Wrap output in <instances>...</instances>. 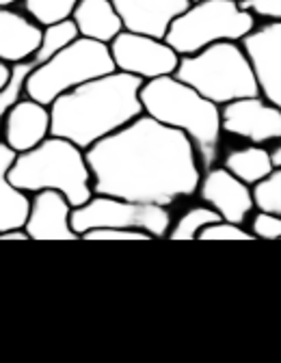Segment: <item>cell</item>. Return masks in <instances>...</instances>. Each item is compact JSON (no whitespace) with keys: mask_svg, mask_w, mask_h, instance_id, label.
<instances>
[{"mask_svg":"<svg viewBox=\"0 0 281 363\" xmlns=\"http://www.w3.org/2000/svg\"><path fill=\"white\" fill-rule=\"evenodd\" d=\"M84 154L96 195L171 208L193 197L202 182V164L189 136L145 113Z\"/></svg>","mask_w":281,"mask_h":363,"instance_id":"cell-1","label":"cell"},{"mask_svg":"<svg viewBox=\"0 0 281 363\" xmlns=\"http://www.w3.org/2000/svg\"><path fill=\"white\" fill-rule=\"evenodd\" d=\"M143 80L126 72H111L59 96L50 108V134L89 150L138 115Z\"/></svg>","mask_w":281,"mask_h":363,"instance_id":"cell-2","label":"cell"},{"mask_svg":"<svg viewBox=\"0 0 281 363\" xmlns=\"http://www.w3.org/2000/svg\"><path fill=\"white\" fill-rule=\"evenodd\" d=\"M140 104L145 115L189 136L202 167L210 169L216 162L223 134L221 106L175 76L145 80L140 86Z\"/></svg>","mask_w":281,"mask_h":363,"instance_id":"cell-3","label":"cell"},{"mask_svg":"<svg viewBox=\"0 0 281 363\" xmlns=\"http://www.w3.org/2000/svg\"><path fill=\"white\" fill-rule=\"evenodd\" d=\"M9 177L28 195L59 191L72 208H78L93 197V177L84 150L55 134L43 139L37 147L18 154Z\"/></svg>","mask_w":281,"mask_h":363,"instance_id":"cell-4","label":"cell"},{"mask_svg":"<svg viewBox=\"0 0 281 363\" xmlns=\"http://www.w3.org/2000/svg\"><path fill=\"white\" fill-rule=\"evenodd\" d=\"M173 76L216 106L260 96L253 63L241 41H219L195 55L180 57Z\"/></svg>","mask_w":281,"mask_h":363,"instance_id":"cell-5","label":"cell"},{"mask_svg":"<svg viewBox=\"0 0 281 363\" xmlns=\"http://www.w3.org/2000/svg\"><path fill=\"white\" fill-rule=\"evenodd\" d=\"M258 26L238 0H197L169 26L165 41L180 55H195L219 41H243Z\"/></svg>","mask_w":281,"mask_h":363,"instance_id":"cell-6","label":"cell"},{"mask_svg":"<svg viewBox=\"0 0 281 363\" xmlns=\"http://www.w3.org/2000/svg\"><path fill=\"white\" fill-rule=\"evenodd\" d=\"M111 72H115V63L109 43L78 37L61 52L33 69L26 80V98L50 106L59 96L78 84Z\"/></svg>","mask_w":281,"mask_h":363,"instance_id":"cell-7","label":"cell"},{"mask_svg":"<svg viewBox=\"0 0 281 363\" xmlns=\"http://www.w3.org/2000/svg\"><path fill=\"white\" fill-rule=\"evenodd\" d=\"M171 212L162 206L134 203L109 195H96L72 210V227L78 236L89 230H143L152 238H167Z\"/></svg>","mask_w":281,"mask_h":363,"instance_id":"cell-8","label":"cell"},{"mask_svg":"<svg viewBox=\"0 0 281 363\" xmlns=\"http://www.w3.org/2000/svg\"><path fill=\"white\" fill-rule=\"evenodd\" d=\"M109 48L115 69L136 76L143 82L160 76H173L180 63V55L165 39L126 28L109 43Z\"/></svg>","mask_w":281,"mask_h":363,"instance_id":"cell-9","label":"cell"},{"mask_svg":"<svg viewBox=\"0 0 281 363\" xmlns=\"http://www.w3.org/2000/svg\"><path fill=\"white\" fill-rule=\"evenodd\" d=\"M223 132L238 136L253 145H266L281 139V108L262 94L241 98L221 106Z\"/></svg>","mask_w":281,"mask_h":363,"instance_id":"cell-10","label":"cell"},{"mask_svg":"<svg viewBox=\"0 0 281 363\" xmlns=\"http://www.w3.org/2000/svg\"><path fill=\"white\" fill-rule=\"evenodd\" d=\"M197 195L206 206L219 212L223 220L229 223L245 225L247 216L255 210L253 189L225 167H210L206 175H202Z\"/></svg>","mask_w":281,"mask_h":363,"instance_id":"cell-11","label":"cell"},{"mask_svg":"<svg viewBox=\"0 0 281 363\" xmlns=\"http://www.w3.org/2000/svg\"><path fill=\"white\" fill-rule=\"evenodd\" d=\"M241 43L253 63L260 94L281 108V20L255 26Z\"/></svg>","mask_w":281,"mask_h":363,"instance_id":"cell-12","label":"cell"},{"mask_svg":"<svg viewBox=\"0 0 281 363\" xmlns=\"http://www.w3.org/2000/svg\"><path fill=\"white\" fill-rule=\"evenodd\" d=\"M72 203L59 191H39L31 195L24 230L31 240H78L72 227Z\"/></svg>","mask_w":281,"mask_h":363,"instance_id":"cell-13","label":"cell"},{"mask_svg":"<svg viewBox=\"0 0 281 363\" xmlns=\"http://www.w3.org/2000/svg\"><path fill=\"white\" fill-rule=\"evenodd\" d=\"M50 123L53 121L48 106L31 98H22L5 115L3 123H0V132H3V141L16 154H22L37 147L43 139H48Z\"/></svg>","mask_w":281,"mask_h":363,"instance_id":"cell-14","label":"cell"},{"mask_svg":"<svg viewBox=\"0 0 281 363\" xmlns=\"http://www.w3.org/2000/svg\"><path fill=\"white\" fill-rule=\"evenodd\" d=\"M126 30L165 39L177 16L191 7V0H113Z\"/></svg>","mask_w":281,"mask_h":363,"instance_id":"cell-15","label":"cell"},{"mask_svg":"<svg viewBox=\"0 0 281 363\" xmlns=\"http://www.w3.org/2000/svg\"><path fill=\"white\" fill-rule=\"evenodd\" d=\"M41 30L24 11L0 7V61L13 65L33 59L41 43Z\"/></svg>","mask_w":281,"mask_h":363,"instance_id":"cell-16","label":"cell"},{"mask_svg":"<svg viewBox=\"0 0 281 363\" xmlns=\"http://www.w3.org/2000/svg\"><path fill=\"white\" fill-rule=\"evenodd\" d=\"M16 156L18 154L5 141H0V234L20 230L28 218L31 195L20 191L9 177Z\"/></svg>","mask_w":281,"mask_h":363,"instance_id":"cell-17","label":"cell"},{"mask_svg":"<svg viewBox=\"0 0 281 363\" xmlns=\"http://www.w3.org/2000/svg\"><path fill=\"white\" fill-rule=\"evenodd\" d=\"M72 20L80 37L100 43H111L123 30V22L113 0H78Z\"/></svg>","mask_w":281,"mask_h":363,"instance_id":"cell-18","label":"cell"},{"mask_svg":"<svg viewBox=\"0 0 281 363\" xmlns=\"http://www.w3.org/2000/svg\"><path fill=\"white\" fill-rule=\"evenodd\" d=\"M223 167L236 175L241 182L249 184L251 189L255 184H260L262 179H266L275 167L270 162V154L264 145H247V147H236L231 150L225 158H223Z\"/></svg>","mask_w":281,"mask_h":363,"instance_id":"cell-19","label":"cell"},{"mask_svg":"<svg viewBox=\"0 0 281 363\" xmlns=\"http://www.w3.org/2000/svg\"><path fill=\"white\" fill-rule=\"evenodd\" d=\"M22 11L41 28L70 20L78 0H20Z\"/></svg>","mask_w":281,"mask_h":363,"instance_id":"cell-20","label":"cell"},{"mask_svg":"<svg viewBox=\"0 0 281 363\" xmlns=\"http://www.w3.org/2000/svg\"><path fill=\"white\" fill-rule=\"evenodd\" d=\"M78 28L74 24V20H63V22H57L53 26H43L41 30V43L39 48L33 57V61L37 65H41L43 61H48L50 57H55L57 52H61L65 45H70L74 39H78Z\"/></svg>","mask_w":281,"mask_h":363,"instance_id":"cell-21","label":"cell"},{"mask_svg":"<svg viewBox=\"0 0 281 363\" xmlns=\"http://www.w3.org/2000/svg\"><path fill=\"white\" fill-rule=\"evenodd\" d=\"M221 220L219 212H214L210 206H195L191 210H186L175 223H171V230L167 234V238L171 240H197L199 232L204 227H208L210 223Z\"/></svg>","mask_w":281,"mask_h":363,"instance_id":"cell-22","label":"cell"},{"mask_svg":"<svg viewBox=\"0 0 281 363\" xmlns=\"http://www.w3.org/2000/svg\"><path fill=\"white\" fill-rule=\"evenodd\" d=\"M253 201L258 210H268L281 216V169H275L253 186Z\"/></svg>","mask_w":281,"mask_h":363,"instance_id":"cell-23","label":"cell"},{"mask_svg":"<svg viewBox=\"0 0 281 363\" xmlns=\"http://www.w3.org/2000/svg\"><path fill=\"white\" fill-rule=\"evenodd\" d=\"M197 240H255V236L247 230L245 225L229 223V220H216L199 232Z\"/></svg>","mask_w":281,"mask_h":363,"instance_id":"cell-24","label":"cell"},{"mask_svg":"<svg viewBox=\"0 0 281 363\" xmlns=\"http://www.w3.org/2000/svg\"><path fill=\"white\" fill-rule=\"evenodd\" d=\"M255 240H281V216L268 210H258L249 230Z\"/></svg>","mask_w":281,"mask_h":363,"instance_id":"cell-25","label":"cell"},{"mask_svg":"<svg viewBox=\"0 0 281 363\" xmlns=\"http://www.w3.org/2000/svg\"><path fill=\"white\" fill-rule=\"evenodd\" d=\"M82 240H154L148 232L143 230H89L80 236Z\"/></svg>","mask_w":281,"mask_h":363,"instance_id":"cell-26","label":"cell"},{"mask_svg":"<svg viewBox=\"0 0 281 363\" xmlns=\"http://www.w3.org/2000/svg\"><path fill=\"white\" fill-rule=\"evenodd\" d=\"M238 3L251 16H255V20H264V22L281 20V0H238Z\"/></svg>","mask_w":281,"mask_h":363,"instance_id":"cell-27","label":"cell"},{"mask_svg":"<svg viewBox=\"0 0 281 363\" xmlns=\"http://www.w3.org/2000/svg\"><path fill=\"white\" fill-rule=\"evenodd\" d=\"M0 240H31V236L26 234L24 227H20V230H9V232H3V234H0Z\"/></svg>","mask_w":281,"mask_h":363,"instance_id":"cell-28","label":"cell"},{"mask_svg":"<svg viewBox=\"0 0 281 363\" xmlns=\"http://www.w3.org/2000/svg\"><path fill=\"white\" fill-rule=\"evenodd\" d=\"M268 154H270V162H272V167H275V169H281V139H279V141H275V147H272Z\"/></svg>","mask_w":281,"mask_h":363,"instance_id":"cell-29","label":"cell"},{"mask_svg":"<svg viewBox=\"0 0 281 363\" xmlns=\"http://www.w3.org/2000/svg\"><path fill=\"white\" fill-rule=\"evenodd\" d=\"M9 74H11V65L5 63V61H0V89H3L9 80Z\"/></svg>","mask_w":281,"mask_h":363,"instance_id":"cell-30","label":"cell"},{"mask_svg":"<svg viewBox=\"0 0 281 363\" xmlns=\"http://www.w3.org/2000/svg\"><path fill=\"white\" fill-rule=\"evenodd\" d=\"M20 0H0V7H16Z\"/></svg>","mask_w":281,"mask_h":363,"instance_id":"cell-31","label":"cell"},{"mask_svg":"<svg viewBox=\"0 0 281 363\" xmlns=\"http://www.w3.org/2000/svg\"><path fill=\"white\" fill-rule=\"evenodd\" d=\"M191 3H197V0H191Z\"/></svg>","mask_w":281,"mask_h":363,"instance_id":"cell-32","label":"cell"}]
</instances>
